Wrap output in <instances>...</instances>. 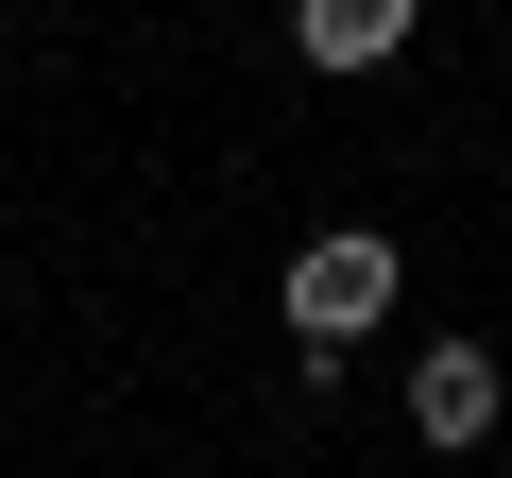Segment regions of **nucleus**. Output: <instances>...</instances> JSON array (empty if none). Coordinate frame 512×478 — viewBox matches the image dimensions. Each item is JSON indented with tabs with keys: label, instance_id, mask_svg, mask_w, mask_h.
Masks as SVG:
<instances>
[{
	"label": "nucleus",
	"instance_id": "1",
	"mask_svg": "<svg viewBox=\"0 0 512 478\" xmlns=\"http://www.w3.org/2000/svg\"><path fill=\"white\" fill-rule=\"evenodd\" d=\"M376 308H393V239H376V222H325L308 257H291V325H308V342H359Z\"/></svg>",
	"mask_w": 512,
	"mask_h": 478
},
{
	"label": "nucleus",
	"instance_id": "2",
	"mask_svg": "<svg viewBox=\"0 0 512 478\" xmlns=\"http://www.w3.org/2000/svg\"><path fill=\"white\" fill-rule=\"evenodd\" d=\"M495 393H512V376H495V342H427V359H410V427H427V444H478V427H495Z\"/></svg>",
	"mask_w": 512,
	"mask_h": 478
},
{
	"label": "nucleus",
	"instance_id": "3",
	"mask_svg": "<svg viewBox=\"0 0 512 478\" xmlns=\"http://www.w3.org/2000/svg\"><path fill=\"white\" fill-rule=\"evenodd\" d=\"M410 18H427V0H291V52L308 69H393Z\"/></svg>",
	"mask_w": 512,
	"mask_h": 478
}]
</instances>
